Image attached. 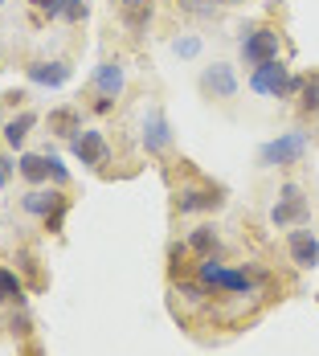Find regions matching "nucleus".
<instances>
[{
  "mask_svg": "<svg viewBox=\"0 0 319 356\" xmlns=\"http://www.w3.org/2000/svg\"><path fill=\"white\" fill-rule=\"evenodd\" d=\"M25 74H29V82L49 86V90H58V86H66V82H70V66H66V62H29Z\"/></svg>",
  "mask_w": 319,
  "mask_h": 356,
  "instance_id": "f8f14e48",
  "label": "nucleus"
},
{
  "mask_svg": "<svg viewBox=\"0 0 319 356\" xmlns=\"http://www.w3.org/2000/svg\"><path fill=\"white\" fill-rule=\"evenodd\" d=\"M0 4H4V0H0Z\"/></svg>",
  "mask_w": 319,
  "mask_h": 356,
  "instance_id": "c756f323",
  "label": "nucleus"
},
{
  "mask_svg": "<svg viewBox=\"0 0 319 356\" xmlns=\"http://www.w3.org/2000/svg\"><path fill=\"white\" fill-rule=\"evenodd\" d=\"M242 58L250 66H262V62H275L279 58V33L258 25V29H242Z\"/></svg>",
  "mask_w": 319,
  "mask_h": 356,
  "instance_id": "7ed1b4c3",
  "label": "nucleus"
},
{
  "mask_svg": "<svg viewBox=\"0 0 319 356\" xmlns=\"http://www.w3.org/2000/svg\"><path fill=\"white\" fill-rule=\"evenodd\" d=\"M131 4H143V0H123V8H131Z\"/></svg>",
  "mask_w": 319,
  "mask_h": 356,
  "instance_id": "a878e982",
  "label": "nucleus"
},
{
  "mask_svg": "<svg viewBox=\"0 0 319 356\" xmlns=\"http://www.w3.org/2000/svg\"><path fill=\"white\" fill-rule=\"evenodd\" d=\"M307 147H311V140H307L303 131H283L279 140H270V143L258 147V160H262L266 168H291V164H299V160L307 156Z\"/></svg>",
  "mask_w": 319,
  "mask_h": 356,
  "instance_id": "f03ea898",
  "label": "nucleus"
},
{
  "mask_svg": "<svg viewBox=\"0 0 319 356\" xmlns=\"http://www.w3.org/2000/svg\"><path fill=\"white\" fill-rule=\"evenodd\" d=\"M0 299H21V279L0 266Z\"/></svg>",
  "mask_w": 319,
  "mask_h": 356,
  "instance_id": "aec40b11",
  "label": "nucleus"
},
{
  "mask_svg": "<svg viewBox=\"0 0 319 356\" xmlns=\"http://www.w3.org/2000/svg\"><path fill=\"white\" fill-rule=\"evenodd\" d=\"M95 90H99L103 99H119V95H123V66H119V62H103V66L95 70Z\"/></svg>",
  "mask_w": 319,
  "mask_h": 356,
  "instance_id": "ddd939ff",
  "label": "nucleus"
},
{
  "mask_svg": "<svg viewBox=\"0 0 319 356\" xmlns=\"http://www.w3.org/2000/svg\"><path fill=\"white\" fill-rule=\"evenodd\" d=\"M17 168H21V177H25V180L41 184V180H49V156L29 152V156H21V160H17Z\"/></svg>",
  "mask_w": 319,
  "mask_h": 356,
  "instance_id": "2eb2a0df",
  "label": "nucleus"
},
{
  "mask_svg": "<svg viewBox=\"0 0 319 356\" xmlns=\"http://www.w3.org/2000/svg\"><path fill=\"white\" fill-rule=\"evenodd\" d=\"M286 66L275 58V62H262V66H254L250 74V90L254 95H266V99H283V86H286Z\"/></svg>",
  "mask_w": 319,
  "mask_h": 356,
  "instance_id": "423d86ee",
  "label": "nucleus"
},
{
  "mask_svg": "<svg viewBox=\"0 0 319 356\" xmlns=\"http://www.w3.org/2000/svg\"><path fill=\"white\" fill-rule=\"evenodd\" d=\"M0 140H4V127H0Z\"/></svg>",
  "mask_w": 319,
  "mask_h": 356,
  "instance_id": "cd10ccee",
  "label": "nucleus"
},
{
  "mask_svg": "<svg viewBox=\"0 0 319 356\" xmlns=\"http://www.w3.org/2000/svg\"><path fill=\"white\" fill-rule=\"evenodd\" d=\"M307 217V197H303V188L299 184H283L279 188V201H275V209H270V221L286 229V225H299Z\"/></svg>",
  "mask_w": 319,
  "mask_h": 356,
  "instance_id": "39448f33",
  "label": "nucleus"
},
{
  "mask_svg": "<svg viewBox=\"0 0 319 356\" xmlns=\"http://www.w3.org/2000/svg\"><path fill=\"white\" fill-rule=\"evenodd\" d=\"M286 250H291V262L295 266H303V270H316L319 266V238L311 229H291Z\"/></svg>",
  "mask_w": 319,
  "mask_h": 356,
  "instance_id": "6e6552de",
  "label": "nucleus"
},
{
  "mask_svg": "<svg viewBox=\"0 0 319 356\" xmlns=\"http://www.w3.org/2000/svg\"><path fill=\"white\" fill-rule=\"evenodd\" d=\"M33 4L45 17H62V21H70V25H78V21L86 17V4H82V0H33Z\"/></svg>",
  "mask_w": 319,
  "mask_h": 356,
  "instance_id": "4468645a",
  "label": "nucleus"
},
{
  "mask_svg": "<svg viewBox=\"0 0 319 356\" xmlns=\"http://www.w3.org/2000/svg\"><path fill=\"white\" fill-rule=\"evenodd\" d=\"M201 90H205L209 99H234V95H238V74H234V66H229V62H213V66H205V74H201Z\"/></svg>",
  "mask_w": 319,
  "mask_h": 356,
  "instance_id": "0eeeda50",
  "label": "nucleus"
},
{
  "mask_svg": "<svg viewBox=\"0 0 319 356\" xmlns=\"http://www.w3.org/2000/svg\"><path fill=\"white\" fill-rule=\"evenodd\" d=\"M221 193L217 188H184L177 197V209L180 213H213V209H221Z\"/></svg>",
  "mask_w": 319,
  "mask_h": 356,
  "instance_id": "9b49d317",
  "label": "nucleus"
},
{
  "mask_svg": "<svg viewBox=\"0 0 319 356\" xmlns=\"http://www.w3.org/2000/svg\"><path fill=\"white\" fill-rule=\"evenodd\" d=\"M197 275H201V283H209L213 291H229V295H254V291H258V275H250V270H229V266H221V262H213V258H201Z\"/></svg>",
  "mask_w": 319,
  "mask_h": 356,
  "instance_id": "f257e3e1",
  "label": "nucleus"
},
{
  "mask_svg": "<svg viewBox=\"0 0 319 356\" xmlns=\"http://www.w3.org/2000/svg\"><path fill=\"white\" fill-rule=\"evenodd\" d=\"M299 111L303 115H319V70L303 74V90H299Z\"/></svg>",
  "mask_w": 319,
  "mask_h": 356,
  "instance_id": "dca6fc26",
  "label": "nucleus"
},
{
  "mask_svg": "<svg viewBox=\"0 0 319 356\" xmlns=\"http://www.w3.org/2000/svg\"><path fill=\"white\" fill-rule=\"evenodd\" d=\"M168 143H172V127H168L164 111L152 107L143 115V147H147L152 156H160V152H168Z\"/></svg>",
  "mask_w": 319,
  "mask_h": 356,
  "instance_id": "1a4fd4ad",
  "label": "nucleus"
},
{
  "mask_svg": "<svg viewBox=\"0 0 319 356\" xmlns=\"http://www.w3.org/2000/svg\"><path fill=\"white\" fill-rule=\"evenodd\" d=\"M111 107H115V99H103V95H99V103H95V111H99V115H106Z\"/></svg>",
  "mask_w": 319,
  "mask_h": 356,
  "instance_id": "393cba45",
  "label": "nucleus"
},
{
  "mask_svg": "<svg viewBox=\"0 0 319 356\" xmlns=\"http://www.w3.org/2000/svg\"><path fill=\"white\" fill-rule=\"evenodd\" d=\"M123 13H127V25H136V29L152 21V4H147V0H143V4H131V8H123Z\"/></svg>",
  "mask_w": 319,
  "mask_h": 356,
  "instance_id": "412c9836",
  "label": "nucleus"
},
{
  "mask_svg": "<svg viewBox=\"0 0 319 356\" xmlns=\"http://www.w3.org/2000/svg\"><path fill=\"white\" fill-rule=\"evenodd\" d=\"M172 49H177L180 58H197V54H201V41H197V37H177Z\"/></svg>",
  "mask_w": 319,
  "mask_h": 356,
  "instance_id": "4be33fe9",
  "label": "nucleus"
},
{
  "mask_svg": "<svg viewBox=\"0 0 319 356\" xmlns=\"http://www.w3.org/2000/svg\"><path fill=\"white\" fill-rule=\"evenodd\" d=\"M70 147H74V156H78L82 164H90V168L106 164V156H111V147H106V136H103V131H95V127H90V131H78Z\"/></svg>",
  "mask_w": 319,
  "mask_h": 356,
  "instance_id": "9d476101",
  "label": "nucleus"
},
{
  "mask_svg": "<svg viewBox=\"0 0 319 356\" xmlns=\"http://www.w3.org/2000/svg\"><path fill=\"white\" fill-rule=\"evenodd\" d=\"M33 123H37V115H33V111H21V115H17L13 123H4V140L13 143V147H21V143H25V136H29V127H33Z\"/></svg>",
  "mask_w": 319,
  "mask_h": 356,
  "instance_id": "f3484780",
  "label": "nucleus"
},
{
  "mask_svg": "<svg viewBox=\"0 0 319 356\" xmlns=\"http://www.w3.org/2000/svg\"><path fill=\"white\" fill-rule=\"evenodd\" d=\"M29 213L45 217V229H62V221H66V197L62 193H41V188H33V193H25V201H21Z\"/></svg>",
  "mask_w": 319,
  "mask_h": 356,
  "instance_id": "20e7f679",
  "label": "nucleus"
},
{
  "mask_svg": "<svg viewBox=\"0 0 319 356\" xmlns=\"http://www.w3.org/2000/svg\"><path fill=\"white\" fill-rule=\"evenodd\" d=\"M234 4H246V0H234Z\"/></svg>",
  "mask_w": 319,
  "mask_h": 356,
  "instance_id": "c85d7f7f",
  "label": "nucleus"
},
{
  "mask_svg": "<svg viewBox=\"0 0 319 356\" xmlns=\"http://www.w3.org/2000/svg\"><path fill=\"white\" fill-rule=\"evenodd\" d=\"M188 250H193V254H201V258H209L213 250H217V234H213V229H193Z\"/></svg>",
  "mask_w": 319,
  "mask_h": 356,
  "instance_id": "6ab92c4d",
  "label": "nucleus"
},
{
  "mask_svg": "<svg viewBox=\"0 0 319 356\" xmlns=\"http://www.w3.org/2000/svg\"><path fill=\"white\" fill-rule=\"evenodd\" d=\"M180 4L197 17H217V0H180Z\"/></svg>",
  "mask_w": 319,
  "mask_h": 356,
  "instance_id": "5701e85b",
  "label": "nucleus"
},
{
  "mask_svg": "<svg viewBox=\"0 0 319 356\" xmlns=\"http://www.w3.org/2000/svg\"><path fill=\"white\" fill-rule=\"evenodd\" d=\"M49 177L58 180V184H66V180H70V168H66L58 156H49Z\"/></svg>",
  "mask_w": 319,
  "mask_h": 356,
  "instance_id": "b1692460",
  "label": "nucleus"
},
{
  "mask_svg": "<svg viewBox=\"0 0 319 356\" xmlns=\"http://www.w3.org/2000/svg\"><path fill=\"white\" fill-rule=\"evenodd\" d=\"M0 184H4V168H0Z\"/></svg>",
  "mask_w": 319,
  "mask_h": 356,
  "instance_id": "bb28decb",
  "label": "nucleus"
},
{
  "mask_svg": "<svg viewBox=\"0 0 319 356\" xmlns=\"http://www.w3.org/2000/svg\"><path fill=\"white\" fill-rule=\"evenodd\" d=\"M49 131H54V136H78V131H82V127H78V111H54V115H49Z\"/></svg>",
  "mask_w": 319,
  "mask_h": 356,
  "instance_id": "a211bd4d",
  "label": "nucleus"
}]
</instances>
